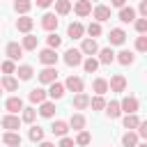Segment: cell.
I'll return each instance as SVG.
<instances>
[{
  "label": "cell",
  "instance_id": "6da1fadb",
  "mask_svg": "<svg viewBox=\"0 0 147 147\" xmlns=\"http://www.w3.org/2000/svg\"><path fill=\"white\" fill-rule=\"evenodd\" d=\"M64 64H67V67H78V64H83V53H80L78 48H69V51L64 53Z\"/></svg>",
  "mask_w": 147,
  "mask_h": 147
},
{
  "label": "cell",
  "instance_id": "7a4b0ae2",
  "mask_svg": "<svg viewBox=\"0 0 147 147\" xmlns=\"http://www.w3.org/2000/svg\"><path fill=\"white\" fill-rule=\"evenodd\" d=\"M138 108H140V103H138V99H136V96H124V99H122V103H119V110H122V113H126V115L138 113Z\"/></svg>",
  "mask_w": 147,
  "mask_h": 147
},
{
  "label": "cell",
  "instance_id": "3957f363",
  "mask_svg": "<svg viewBox=\"0 0 147 147\" xmlns=\"http://www.w3.org/2000/svg\"><path fill=\"white\" fill-rule=\"evenodd\" d=\"M83 55H90V57H94V53H99V44H96V39H83V44H80V48H78Z\"/></svg>",
  "mask_w": 147,
  "mask_h": 147
},
{
  "label": "cell",
  "instance_id": "277c9868",
  "mask_svg": "<svg viewBox=\"0 0 147 147\" xmlns=\"http://www.w3.org/2000/svg\"><path fill=\"white\" fill-rule=\"evenodd\" d=\"M39 62L46 64V67H55V62H57V53H55L53 48H44V51H39Z\"/></svg>",
  "mask_w": 147,
  "mask_h": 147
},
{
  "label": "cell",
  "instance_id": "5b68a950",
  "mask_svg": "<svg viewBox=\"0 0 147 147\" xmlns=\"http://www.w3.org/2000/svg\"><path fill=\"white\" fill-rule=\"evenodd\" d=\"M55 80H57V71H55V67H46V69L39 71V83L51 85V83H55Z\"/></svg>",
  "mask_w": 147,
  "mask_h": 147
},
{
  "label": "cell",
  "instance_id": "8992f818",
  "mask_svg": "<svg viewBox=\"0 0 147 147\" xmlns=\"http://www.w3.org/2000/svg\"><path fill=\"white\" fill-rule=\"evenodd\" d=\"M108 39H110V46H122L126 41V32L122 28H113L110 34H108Z\"/></svg>",
  "mask_w": 147,
  "mask_h": 147
},
{
  "label": "cell",
  "instance_id": "52a82bcc",
  "mask_svg": "<svg viewBox=\"0 0 147 147\" xmlns=\"http://www.w3.org/2000/svg\"><path fill=\"white\" fill-rule=\"evenodd\" d=\"M92 16L96 18V23H103V21L110 18V7H106V5H96V7L92 9Z\"/></svg>",
  "mask_w": 147,
  "mask_h": 147
},
{
  "label": "cell",
  "instance_id": "ba28073f",
  "mask_svg": "<svg viewBox=\"0 0 147 147\" xmlns=\"http://www.w3.org/2000/svg\"><path fill=\"white\" fill-rule=\"evenodd\" d=\"M57 23H60V18H57L55 14H51V11L41 16V28H44V30H48V32H53V30L57 28Z\"/></svg>",
  "mask_w": 147,
  "mask_h": 147
},
{
  "label": "cell",
  "instance_id": "9c48e42d",
  "mask_svg": "<svg viewBox=\"0 0 147 147\" xmlns=\"http://www.w3.org/2000/svg\"><path fill=\"white\" fill-rule=\"evenodd\" d=\"M7 57H9L11 62L21 60V57H23V48H21V44H16V41H9V44H7Z\"/></svg>",
  "mask_w": 147,
  "mask_h": 147
},
{
  "label": "cell",
  "instance_id": "30bf717a",
  "mask_svg": "<svg viewBox=\"0 0 147 147\" xmlns=\"http://www.w3.org/2000/svg\"><path fill=\"white\" fill-rule=\"evenodd\" d=\"M5 108L9 110V115H16L18 110H23V99L21 96H9L5 101Z\"/></svg>",
  "mask_w": 147,
  "mask_h": 147
},
{
  "label": "cell",
  "instance_id": "8fae6325",
  "mask_svg": "<svg viewBox=\"0 0 147 147\" xmlns=\"http://www.w3.org/2000/svg\"><path fill=\"white\" fill-rule=\"evenodd\" d=\"M0 124H2V129H7V131H18L21 119H18L16 115H5V117L0 119Z\"/></svg>",
  "mask_w": 147,
  "mask_h": 147
},
{
  "label": "cell",
  "instance_id": "7c38bea8",
  "mask_svg": "<svg viewBox=\"0 0 147 147\" xmlns=\"http://www.w3.org/2000/svg\"><path fill=\"white\" fill-rule=\"evenodd\" d=\"M67 34H69L71 39H83V34H85V28H83V23H78V21L69 23V28H67Z\"/></svg>",
  "mask_w": 147,
  "mask_h": 147
},
{
  "label": "cell",
  "instance_id": "4fadbf2b",
  "mask_svg": "<svg viewBox=\"0 0 147 147\" xmlns=\"http://www.w3.org/2000/svg\"><path fill=\"white\" fill-rule=\"evenodd\" d=\"M108 87H110L113 92H124V90H126V78H124V76H119V74H115V76L110 78Z\"/></svg>",
  "mask_w": 147,
  "mask_h": 147
},
{
  "label": "cell",
  "instance_id": "5bb4252c",
  "mask_svg": "<svg viewBox=\"0 0 147 147\" xmlns=\"http://www.w3.org/2000/svg\"><path fill=\"white\" fill-rule=\"evenodd\" d=\"M64 90H71V92H83V78H78V76H69L67 78V83H64Z\"/></svg>",
  "mask_w": 147,
  "mask_h": 147
},
{
  "label": "cell",
  "instance_id": "9a60e30c",
  "mask_svg": "<svg viewBox=\"0 0 147 147\" xmlns=\"http://www.w3.org/2000/svg\"><path fill=\"white\" fill-rule=\"evenodd\" d=\"M74 9H76L78 16H90V14H92V2H90V0H76Z\"/></svg>",
  "mask_w": 147,
  "mask_h": 147
},
{
  "label": "cell",
  "instance_id": "2e32d148",
  "mask_svg": "<svg viewBox=\"0 0 147 147\" xmlns=\"http://www.w3.org/2000/svg\"><path fill=\"white\" fill-rule=\"evenodd\" d=\"M2 142H5L7 147H21V136H18L16 131H5Z\"/></svg>",
  "mask_w": 147,
  "mask_h": 147
},
{
  "label": "cell",
  "instance_id": "e0dca14e",
  "mask_svg": "<svg viewBox=\"0 0 147 147\" xmlns=\"http://www.w3.org/2000/svg\"><path fill=\"white\" fill-rule=\"evenodd\" d=\"M32 25H34V21H32L30 16H21V18L16 21V30H18V32H25V34H30Z\"/></svg>",
  "mask_w": 147,
  "mask_h": 147
},
{
  "label": "cell",
  "instance_id": "ac0fdd59",
  "mask_svg": "<svg viewBox=\"0 0 147 147\" xmlns=\"http://www.w3.org/2000/svg\"><path fill=\"white\" fill-rule=\"evenodd\" d=\"M46 94H48L53 101H55V99H62V96H64V85L55 80V83H51V87H48V92H46Z\"/></svg>",
  "mask_w": 147,
  "mask_h": 147
},
{
  "label": "cell",
  "instance_id": "d6986e66",
  "mask_svg": "<svg viewBox=\"0 0 147 147\" xmlns=\"http://www.w3.org/2000/svg\"><path fill=\"white\" fill-rule=\"evenodd\" d=\"M32 9V0H14V11L28 16V11Z\"/></svg>",
  "mask_w": 147,
  "mask_h": 147
},
{
  "label": "cell",
  "instance_id": "ffe728a7",
  "mask_svg": "<svg viewBox=\"0 0 147 147\" xmlns=\"http://www.w3.org/2000/svg\"><path fill=\"white\" fill-rule=\"evenodd\" d=\"M119 21L122 23H133L136 21V9L133 7H122L119 9Z\"/></svg>",
  "mask_w": 147,
  "mask_h": 147
},
{
  "label": "cell",
  "instance_id": "44dd1931",
  "mask_svg": "<svg viewBox=\"0 0 147 147\" xmlns=\"http://www.w3.org/2000/svg\"><path fill=\"white\" fill-rule=\"evenodd\" d=\"M115 60H117L119 64H124V67H129V64H133V62H136V55H133L131 51H119Z\"/></svg>",
  "mask_w": 147,
  "mask_h": 147
},
{
  "label": "cell",
  "instance_id": "7402d4cb",
  "mask_svg": "<svg viewBox=\"0 0 147 147\" xmlns=\"http://www.w3.org/2000/svg\"><path fill=\"white\" fill-rule=\"evenodd\" d=\"M14 74H18V80H30V78L34 76V69H32L30 64H21Z\"/></svg>",
  "mask_w": 147,
  "mask_h": 147
},
{
  "label": "cell",
  "instance_id": "603a6c76",
  "mask_svg": "<svg viewBox=\"0 0 147 147\" xmlns=\"http://www.w3.org/2000/svg\"><path fill=\"white\" fill-rule=\"evenodd\" d=\"M0 87H2V90H7V92H16V90H18V80H16L14 76H2Z\"/></svg>",
  "mask_w": 147,
  "mask_h": 147
},
{
  "label": "cell",
  "instance_id": "cb8c5ba5",
  "mask_svg": "<svg viewBox=\"0 0 147 147\" xmlns=\"http://www.w3.org/2000/svg\"><path fill=\"white\" fill-rule=\"evenodd\" d=\"M87 106H90V96L83 94V92H78V94L74 96V108H76V110H85Z\"/></svg>",
  "mask_w": 147,
  "mask_h": 147
},
{
  "label": "cell",
  "instance_id": "d4e9b609",
  "mask_svg": "<svg viewBox=\"0 0 147 147\" xmlns=\"http://www.w3.org/2000/svg\"><path fill=\"white\" fill-rule=\"evenodd\" d=\"M39 115L46 117V119L53 117V115H55V103H53V101H44V103H39Z\"/></svg>",
  "mask_w": 147,
  "mask_h": 147
},
{
  "label": "cell",
  "instance_id": "484cf974",
  "mask_svg": "<svg viewBox=\"0 0 147 147\" xmlns=\"http://www.w3.org/2000/svg\"><path fill=\"white\" fill-rule=\"evenodd\" d=\"M69 126H71L74 131H85V117H83L80 113L71 115V119H69Z\"/></svg>",
  "mask_w": 147,
  "mask_h": 147
},
{
  "label": "cell",
  "instance_id": "4316f807",
  "mask_svg": "<svg viewBox=\"0 0 147 147\" xmlns=\"http://www.w3.org/2000/svg\"><path fill=\"white\" fill-rule=\"evenodd\" d=\"M138 142H140V138H138L136 131H126V133L122 136V145H124V147H136Z\"/></svg>",
  "mask_w": 147,
  "mask_h": 147
},
{
  "label": "cell",
  "instance_id": "83f0119b",
  "mask_svg": "<svg viewBox=\"0 0 147 147\" xmlns=\"http://www.w3.org/2000/svg\"><path fill=\"white\" fill-rule=\"evenodd\" d=\"M37 44H39V37H34V34H25V37H23L21 48H23V51H34V48H37Z\"/></svg>",
  "mask_w": 147,
  "mask_h": 147
},
{
  "label": "cell",
  "instance_id": "f1b7e54d",
  "mask_svg": "<svg viewBox=\"0 0 147 147\" xmlns=\"http://www.w3.org/2000/svg\"><path fill=\"white\" fill-rule=\"evenodd\" d=\"M113 60H115V53H113V48H110V46L99 51V64H110Z\"/></svg>",
  "mask_w": 147,
  "mask_h": 147
},
{
  "label": "cell",
  "instance_id": "f546056e",
  "mask_svg": "<svg viewBox=\"0 0 147 147\" xmlns=\"http://www.w3.org/2000/svg\"><path fill=\"white\" fill-rule=\"evenodd\" d=\"M92 90H94L99 96H103V94L108 92V80H106V78H94V83H92Z\"/></svg>",
  "mask_w": 147,
  "mask_h": 147
},
{
  "label": "cell",
  "instance_id": "4dcf8cb0",
  "mask_svg": "<svg viewBox=\"0 0 147 147\" xmlns=\"http://www.w3.org/2000/svg\"><path fill=\"white\" fill-rule=\"evenodd\" d=\"M28 99H30L32 103H44V101H46V90H41V87H34V90L28 94Z\"/></svg>",
  "mask_w": 147,
  "mask_h": 147
},
{
  "label": "cell",
  "instance_id": "1f68e13d",
  "mask_svg": "<svg viewBox=\"0 0 147 147\" xmlns=\"http://www.w3.org/2000/svg\"><path fill=\"white\" fill-rule=\"evenodd\" d=\"M51 131H53V136H67V131H69V124H67L64 119H57V122H53Z\"/></svg>",
  "mask_w": 147,
  "mask_h": 147
},
{
  "label": "cell",
  "instance_id": "d6a6232c",
  "mask_svg": "<svg viewBox=\"0 0 147 147\" xmlns=\"http://www.w3.org/2000/svg\"><path fill=\"white\" fill-rule=\"evenodd\" d=\"M106 115H108L110 119H117V117L122 115V110H119V103H117V101H110V103H106Z\"/></svg>",
  "mask_w": 147,
  "mask_h": 147
},
{
  "label": "cell",
  "instance_id": "836d02e7",
  "mask_svg": "<svg viewBox=\"0 0 147 147\" xmlns=\"http://www.w3.org/2000/svg\"><path fill=\"white\" fill-rule=\"evenodd\" d=\"M140 124V117L133 113V115H124V129H129V131H133L136 126Z\"/></svg>",
  "mask_w": 147,
  "mask_h": 147
},
{
  "label": "cell",
  "instance_id": "e575fe53",
  "mask_svg": "<svg viewBox=\"0 0 147 147\" xmlns=\"http://www.w3.org/2000/svg\"><path fill=\"white\" fill-rule=\"evenodd\" d=\"M55 11H57L60 16L69 14V11H71V2H69V0H55Z\"/></svg>",
  "mask_w": 147,
  "mask_h": 147
},
{
  "label": "cell",
  "instance_id": "d590c367",
  "mask_svg": "<svg viewBox=\"0 0 147 147\" xmlns=\"http://www.w3.org/2000/svg\"><path fill=\"white\" fill-rule=\"evenodd\" d=\"M83 69H85L87 74H94V71L99 69V60H96V57H87V60H83Z\"/></svg>",
  "mask_w": 147,
  "mask_h": 147
},
{
  "label": "cell",
  "instance_id": "8d00e7d4",
  "mask_svg": "<svg viewBox=\"0 0 147 147\" xmlns=\"http://www.w3.org/2000/svg\"><path fill=\"white\" fill-rule=\"evenodd\" d=\"M28 138H30L32 142H41V140H44V129H41V126H32L30 133H28Z\"/></svg>",
  "mask_w": 147,
  "mask_h": 147
},
{
  "label": "cell",
  "instance_id": "74e56055",
  "mask_svg": "<svg viewBox=\"0 0 147 147\" xmlns=\"http://www.w3.org/2000/svg\"><path fill=\"white\" fill-rule=\"evenodd\" d=\"M34 117H37V110H34V108H23L21 122H25V124H32V122H34Z\"/></svg>",
  "mask_w": 147,
  "mask_h": 147
},
{
  "label": "cell",
  "instance_id": "f35d334b",
  "mask_svg": "<svg viewBox=\"0 0 147 147\" xmlns=\"http://www.w3.org/2000/svg\"><path fill=\"white\" fill-rule=\"evenodd\" d=\"M76 145H80V147H85V145H90L92 142V136L87 133V131H78V136H76V140H74Z\"/></svg>",
  "mask_w": 147,
  "mask_h": 147
},
{
  "label": "cell",
  "instance_id": "ab89813d",
  "mask_svg": "<svg viewBox=\"0 0 147 147\" xmlns=\"http://www.w3.org/2000/svg\"><path fill=\"white\" fill-rule=\"evenodd\" d=\"M85 32L90 34V39H94V37H99V34H101V23H96V21H94V23H90V25L85 28Z\"/></svg>",
  "mask_w": 147,
  "mask_h": 147
},
{
  "label": "cell",
  "instance_id": "60d3db41",
  "mask_svg": "<svg viewBox=\"0 0 147 147\" xmlns=\"http://www.w3.org/2000/svg\"><path fill=\"white\" fill-rule=\"evenodd\" d=\"M90 106H92V110H103V108H106V99L96 94L94 99H90Z\"/></svg>",
  "mask_w": 147,
  "mask_h": 147
},
{
  "label": "cell",
  "instance_id": "b9f144b4",
  "mask_svg": "<svg viewBox=\"0 0 147 147\" xmlns=\"http://www.w3.org/2000/svg\"><path fill=\"white\" fill-rule=\"evenodd\" d=\"M46 41H48V48H53V51H55V48H60L62 37H57V34L53 32V34H48V37H46Z\"/></svg>",
  "mask_w": 147,
  "mask_h": 147
},
{
  "label": "cell",
  "instance_id": "7bdbcfd3",
  "mask_svg": "<svg viewBox=\"0 0 147 147\" xmlns=\"http://www.w3.org/2000/svg\"><path fill=\"white\" fill-rule=\"evenodd\" d=\"M0 69L5 71V76H11V74L16 71V64H14L11 60H7V62H2V64H0Z\"/></svg>",
  "mask_w": 147,
  "mask_h": 147
},
{
  "label": "cell",
  "instance_id": "ee69618b",
  "mask_svg": "<svg viewBox=\"0 0 147 147\" xmlns=\"http://www.w3.org/2000/svg\"><path fill=\"white\" fill-rule=\"evenodd\" d=\"M133 25H136V30H138L140 34H145V32H147V18H136V21H133Z\"/></svg>",
  "mask_w": 147,
  "mask_h": 147
},
{
  "label": "cell",
  "instance_id": "f6af8a7d",
  "mask_svg": "<svg viewBox=\"0 0 147 147\" xmlns=\"http://www.w3.org/2000/svg\"><path fill=\"white\" fill-rule=\"evenodd\" d=\"M136 51H140V53L147 51V37H145V34H140V37L136 39Z\"/></svg>",
  "mask_w": 147,
  "mask_h": 147
},
{
  "label": "cell",
  "instance_id": "bcb514c9",
  "mask_svg": "<svg viewBox=\"0 0 147 147\" xmlns=\"http://www.w3.org/2000/svg\"><path fill=\"white\" fill-rule=\"evenodd\" d=\"M136 129H138V131H136V133H138V138H147V122H142V119H140V124H138Z\"/></svg>",
  "mask_w": 147,
  "mask_h": 147
},
{
  "label": "cell",
  "instance_id": "7dc6e473",
  "mask_svg": "<svg viewBox=\"0 0 147 147\" xmlns=\"http://www.w3.org/2000/svg\"><path fill=\"white\" fill-rule=\"evenodd\" d=\"M74 145H76V142H74L71 138H67V136H62V140H60V145H57V147H74Z\"/></svg>",
  "mask_w": 147,
  "mask_h": 147
},
{
  "label": "cell",
  "instance_id": "c3c4849f",
  "mask_svg": "<svg viewBox=\"0 0 147 147\" xmlns=\"http://www.w3.org/2000/svg\"><path fill=\"white\" fill-rule=\"evenodd\" d=\"M55 0H37V7H41V9H46V7H51Z\"/></svg>",
  "mask_w": 147,
  "mask_h": 147
},
{
  "label": "cell",
  "instance_id": "681fc988",
  "mask_svg": "<svg viewBox=\"0 0 147 147\" xmlns=\"http://www.w3.org/2000/svg\"><path fill=\"white\" fill-rule=\"evenodd\" d=\"M138 11H140V16H147V0H142V2H140Z\"/></svg>",
  "mask_w": 147,
  "mask_h": 147
},
{
  "label": "cell",
  "instance_id": "f907efd6",
  "mask_svg": "<svg viewBox=\"0 0 147 147\" xmlns=\"http://www.w3.org/2000/svg\"><path fill=\"white\" fill-rule=\"evenodd\" d=\"M113 7L122 9V7H126V0H113Z\"/></svg>",
  "mask_w": 147,
  "mask_h": 147
},
{
  "label": "cell",
  "instance_id": "816d5d0a",
  "mask_svg": "<svg viewBox=\"0 0 147 147\" xmlns=\"http://www.w3.org/2000/svg\"><path fill=\"white\" fill-rule=\"evenodd\" d=\"M39 147H55V145H53V142H46V140H41V142H39Z\"/></svg>",
  "mask_w": 147,
  "mask_h": 147
},
{
  "label": "cell",
  "instance_id": "f5cc1de1",
  "mask_svg": "<svg viewBox=\"0 0 147 147\" xmlns=\"http://www.w3.org/2000/svg\"><path fill=\"white\" fill-rule=\"evenodd\" d=\"M136 147H147V142H138V145H136Z\"/></svg>",
  "mask_w": 147,
  "mask_h": 147
},
{
  "label": "cell",
  "instance_id": "db71d44e",
  "mask_svg": "<svg viewBox=\"0 0 147 147\" xmlns=\"http://www.w3.org/2000/svg\"><path fill=\"white\" fill-rule=\"evenodd\" d=\"M0 94H2V87H0Z\"/></svg>",
  "mask_w": 147,
  "mask_h": 147
},
{
  "label": "cell",
  "instance_id": "11a10c76",
  "mask_svg": "<svg viewBox=\"0 0 147 147\" xmlns=\"http://www.w3.org/2000/svg\"><path fill=\"white\" fill-rule=\"evenodd\" d=\"M90 2H92V0H90ZM94 2H99V0H94Z\"/></svg>",
  "mask_w": 147,
  "mask_h": 147
},
{
  "label": "cell",
  "instance_id": "9f6ffc18",
  "mask_svg": "<svg viewBox=\"0 0 147 147\" xmlns=\"http://www.w3.org/2000/svg\"><path fill=\"white\" fill-rule=\"evenodd\" d=\"M69 2H71V0H69ZM74 2H76V0H74Z\"/></svg>",
  "mask_w": 147,
  "mask_h": 147
}]
</instances>
